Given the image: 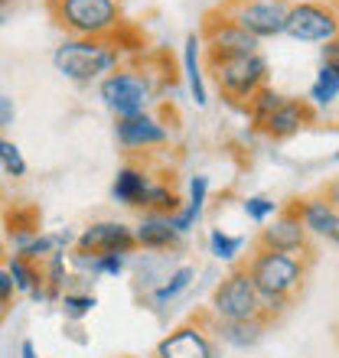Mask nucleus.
<instances>
[{"label": "nucleus", "mask_w": 339, "mask_h": 358, "mask_svg": "<svg viewBox=\"0 0 339 358\" xmlns=\"http://www.w3.org/2000/svg\"><path fill=\"white\" fill-rule=\"evenodd\" d=\"M258 300L268 310H284V303L303 280V264L297 255H281V251H261L254 255L251 267H248Z\"/></svg>", "instance_id": "obj_1"}, {"label": "nucleus", "mask_w": 339, "mask_h": 358, "mask_svg": "<svg viewBox=\"0 0 339 358\" xmlns=\"http://www.w3.org/2000/svg\"><path fill=\"white\" fill-rule=\"evenodd\" d=\"M118 46H108L102 39H66L53 52V66L59 76H66L76 85H88L95 78H104L118 69Z\"/></svg>", "instance_id": "obj_2"}, {"label": "nucleus", "mask_w": 339, "mask_h": 358, "mask_svg": "<svg viewBox=\"0 0 339 358\" xmlns=\"http://www.w3.org/2000/svg\"><path fill=\"white\" fill-rule=\"evenodd\" d=\"M56 17L76 39H102L118 27L121 10L114 0H59Z\"/></svg>", "instance_id": "obj_3"}, {"label": "nucleus", "mask_w": 339, "mask_h": 358, "mask_svg": "<svg viewBox=\"0 0 339 358\" xmlns=\"http://www.w3.org/2000/svg\"><path fill=\"white\" fill-rule=\"evenodd\" d=\"M209 66L216 72L219 88L228 98H251L268 78V59L261 52L248 56H209Z\"/></svg>", "instance_id": "obj_4"}, {"label": "nucleus", "mask_w": 339, "mask_h": 358, "mask_svg": "<svg viewBox=\"0 0 339 358\" xmlns=\"http://www.w3.org/2000/svg\"><path fill=\"white\" fill-rule=\"evenodd\" d=\"M102 101L108 104V111L121 117H134V114H144L153 101V88L151 78L141 76V72H108L102 78Z\"/></svg>", "instance_id": "obj_5"}, {"label": "nucleus", "mask_w": 339, "mask_h": 358, "mask_svg": "<svg viewBox=\"0 0 339 358\" xmlns=\"http://www.w3.org/2000/svg\"><path fill=\"white\" fill-rule=\"evenodd\" d=\"M212 310H216L219 320H254L261 316V300H258V290H254L248 271H235L232 277L216 287L212 293Z\"/></svg>", "instance_id": "obj_6"}, {"label": "nucleus", "mask_w": 339, "mask_h": 358, "mask_svg": "<svg viewBox=\"0 0 339 358\" xmlns=\"http://www.w3.org/2000/svg\"><path fill=\"white\" fill-rule=\"evenodd\" d=\"M284 33L297 43H330L336 39V13L323 3H297L287 7Z\"/></svg>", "instance_id": "obj_7"}, {"label": "nucleus", "mask_w": 339, "mask_h": 358, "mask_svg": "<svg viewBox=\"0 0 339 358\" xmlns=\"http://www.w3.org/2000/svg\"><path fill=\"white\" fill-rule=\"evenodd\" d=\"M284 20H287V3L284 0H248L235 13V23L245 29L248 36L258 43L284 33Z\"/></svg>", "instance_id": "obj_8"}, {"label": "nucleus", "mask_w": 339, "mask_h": 358, "mask_svg": "<svg viewBox=\"0 0 339 358\" xmlns=\"http://www.w3.org/2000/svg\"><path fill=\"white\" fill-rule=\"evenodd\" d=\"M82 255H108V251H134V231L124 222H95L76 238Z\"/></svg>", "instance_id": "obj_9"}, {"label": "nucleus", "mask_w": 339, "mask_h": 358, "mask_svg": "<svg viewBox=\"0 0 339 358\" xmlns=\"http://www.w3.org/2000/svg\"><path fill=\"white\" fill-rule=\"evenodd\" d=\"M167 141H170V131L147 111L118 121V143L127 147V150H147V147H160Z\"/></svg>", "instance_id": "obj_10"}, {"label": "nucleus", "mask_w": 339, "mask_h": 358, "mask_svg": "<svg viewBox=\"0 0 339 358\" xmlns=\"http://www.w3.org/2000/svg\"><path fill=\"white\" fill-rule=\"evenodd\" d=\"M307 245V231H303L300 215L287 208L274 218V225L261 231V251H281V255H297Z\"/></svg>", "instance_id": "obj_11"}, {"label": "nucleus", "mask_w": 339, "mask_h": 358, "mask_svg": "<svg viewBox=\"0 0 339 358\" xmlns=\"http://www.w3.org/2000/svg\"><path fill=\"white\" fill-rule=\"evenodd\" d=\"M258 52V39L248 36L235 20L209 23V56H248Z\"/></svg>", "instance_id": "obj_12"}, {"label": "nucleus", "mask_w": 339, "mask_h": 358, "mask_svg": "<svg viewBox=\"0 0 339 358\" xmlns=\"http://www.w3.org/2000/svg\"><path fill=\"white\" fill-rule=\"evenodd\" d=\"M157 358H216V349L196 326H183L157 345Z\"/></svg>", "instance_id": "obj_13"}, {"label": "nucleus", "mask_w": 339, "mask_h": 358, "mask_svg": "<svg viewBox=\"0 0 339 358\" xmlns=\"http://www.w3.org/2000/svg\"><path fill=\"white\" fill-rule=\"evenodd\" d=\"M131 231H134V245L147 248V251H167V248L179 245V235L170 225V215H160V212H147Z\"/></svg>", "instance_id": "obj_14"}, {"label": "nucleus", "mask_w": 339, "mask_h": 358, "mask_svg": "<svg viewBox=\"0 0 339 358\" xmlns=\"http://www.w3.org/2000/svg\"><path fill=\"white\" fill-rule=\"evenodd\" d=\"M310 121V108L303 101H293V98H284L277 108H274L268 117H264V131L271 134V137H277V141H284V137H291V134H297L303 127V124Z\"/></svg>", "instance_id": "obj_15"}, {"label": "nucleus", "mask_w": 339, "mask_h": 358, "mask_svg": "<svg viewBox=\"0 0 339 358\" xmlns=\"http://www.w3.org/2000/svg\"><path fill=\"white\" fill-rule=\"evenodd\" d=\"M297 215H300V222H303V231H313V235H320L336 245L339 215H336V208H333V202H326V199H307Z\"/></svg>", "instance_id": "obj_16"}, {"label": "nucleus", "mask_w": 339, "mask_h": 358, "mask_svg": "<svg viewBox=\"0 0 339 358\" xmlns=\"http://www.w3.org/2000/svg\"><path fill=\"white\" fill-rule=\"evenodd\" d=\"M206 196H209V176H193L189 179V202L179 206L177 212H170V225L179 238L193 231L196 222L202 218V208H206Z\"/></svg>", "instance_id": "obj_17"}, {"label": "nucleus", "mask_w": 339, "mask_h": 358, "mask_svg": "<svg viewBox=\"0 0 339 358\" xmlns=\"http://www.w3.org/2000/svg\"><path fill=\"white\" fill-rule=\"evenodd\" d=\"M151 176L141 166H121L111 182V199L127 208H144V196H147Z\"/></svg>", "instance_id": "obj_18"}, {"label": "nucleus", "mask_w": 339, "mask_h": 358, "mask_svg": "<svg viewBox=\"0 0 339 358\" xmlns=\"http://www.w3.org/2000/svg\"><path fill=\"white\" fill-rule=\"evenodd\" d=\"M216 332H219V339L226 342V345H232V349H251V345L261 342L264 322H261V316H254V320H219Z\"/></svg>", "instance_id": "obj_19"}, {"label": "nucleus", "mask_w": 339, "mask_h": 358, "mask_svg": "<svg viewBox=\"0 0 339 358\" xmlns=\"http://www.w3.org/2000/svg\"><path fill=\"white\" fill-rule=\"evenodd\" d=\"M199 36H186V46H183V69H186V85H189V94L199 108H206L209 94H206V78H202V66H199Z\"/></svg>", "instance_id": "obj_20"}, {"label": "nucleus", "mask_w": 339, "mask_h": 358, "mask_svg": "<svg viewBox=\"0 0 339 358\" xmlns=\"http://www.w3.org/2000/svg\"><path fill=\"white\" fill-rule=\"evenodd\" d=\"M193 277H196V267H189V264L177 267V271H170L167 277H163V280L153 287V293H151L153 303H157V306H167V303H173L179 293H183L189 283H193Z\"/></svg>", "instance_id": "obj_21"}, {"label": "nucleus", "mask_w": 339, "mask_h": 358, "mask_svg": "<svg viewBox=\"0 0 339 358\" xmlns=\"http://www.w3.org/2000/svg\"><path fill=\"white\" fill-rule=\"evenodd\" d=\"M339 98V69L333 62H323L320 72H317V82L310 85V101L320 104V108H330Z\"/></svg>", "instance_id": "obj_22"}, {"label": "nucleus", "mask_w": 339, "mask_h": 358, "mask_svg": "<svg viewBox=\"0 0 339 358\" xmlns=\"http://www.w3.org/2000/svg\"><path fill=\"white\" fill-rule=\"evenodd\" d=\"M7 273H10V280H13V290H20V293H33L36 287H46L39 267L33 261H27V257H17V255L10 257Z\"/></svg>", "instance_id": "obj_23"}, {"label": "nucleus", "mask_w": 339, "mask_h": 358, "mask_svg": "<svg viewBox=\"0 0 339 358\" xmlns=\"http://www.w3.org/2000/svg\"><path fill=\"white\" fill-rule=\"evenodd\" d=\"M242 248H245V238L242 235H226L222 228H212V231H209V251H212V257H219V261H235V257L242 255Z\"/></svg>", "instance_id": "obj_24"}, {"label": "nucleus", "mask_w": 339, "mask_h": 358, "mask_svg": "<svg viewBox=\"0 0 339 358\" xmlns=\"http://www.w3.org/2000/svg\"><path fill=\"white\" fill-rule=\"evenodd\" d=\"M144 208H147V212L170 215V212H177V208H179V199H177V192H173V189L151 182V186H147V196H144Z\"/></svg>", "instance_id": "obj_25"}, {"label": "nucleus", "mask_w": 339, "mask_h": 358, "mask_svg": "<svg viewBox=\"0 0 339 358\" xmlns=\"http://www.w3.org/2000/svg\"><path fill=\"white\" fill-rule=\"evenodd\" d=\"M281 101H284V94H281V92H274V88H268V85L258 88V92H254L251 98H248V104H251V117H254V124L261 127L264 117H268V114H271Z\"/></svg>", "instance_id": "obj_26"}, {"label": "nucleus", "mask_w": 339, "mask_h": 358, "mask_svg": "<svg viewBox=\"0 0 339 358\" xmlns=\"http://www.w3.org/2000/svg\"><path fill=\"white\" fill-rule=\"evenodd\" d=\"M0 166H4V173L13 179L27 176V160H23V153H20L17 143H10L7 137H0Z\"/></svg>", "instance_id": "obj_27"}, {"label": "nucleus", "mask_w": 339, "mask_h": 358, "mask_svg": "<svg viewBox=\"0 0 339 358\" xmlns=\"http://www.w3.org/2000/svg\"><path fill=\"white\" fill-rule=\"evenodd\" d=\"M98 306V300H95V293H66L62 296V313H66V320H85L88 313Z\"/></svg>", "instance_id": "obj_28"}, {"label": "nucleus", "mask_w": 339, "mask_h": 358, "mask_svg": "<svg viewBox=\"0 0 339 358\" xmlns=\"http://www.w3.org/2000/svg\"><path fill=\"white\" fill-rule=\"evenodd\" d=\"M242 212H245L251 222H268L271 215H277V202L274 199H268V196H248L245 202H242Z\"/></svg>", "instance_id": "obj_29"}, {"label": "nucleus", "mask_w": 339, "mask_h": 358, "mask_svg": "<svg viewBox=\"0 0 339 358\" xmlns=\"http://www.w3.org/2000/svg\"><path fill=\"white\" fill-rule=\"evenodd\" d=\"M13 117H17L13 98H7V94H0V127H10V124H13Z\"/></svg>", "instance_id": "obj_30"}, {"label": "nucleus", "mask_w": 339, "mask_h": 358, "mask_svg": "<svg viewBox=\"0 0 339 358\" xmlns=\"http://www.w3.org/2000/svg\"><path fill=\"white\" fill-rule=\"evenodd\" d=\"M10 296H13V280H10V273L0 267V310H7Z\"/></svg>", "instance_id": "obj_31"}, {"label": "nucleus", "mask_w": 339, "mask_h": 358, "mask_svg": "<svg viewBox=\"0 0 339 358\" xmlns=\"http://www.w3.org/2000/svg\"><path fill=\"white\" fill-rule=\"evenodd\" d=\"M336 39H330V43H326V46H323V62H333V66H336Z\"/></svg>", "instance_id": "obj_32"}, {"label": "nucleus", "mask_w": 339, "mask_h": 358, "mask_svg": "<svg viewBox=\"0 0 339 358\" xmlns=\"http://www.w3.org/2000/svg\"><path fill=\"white\" fill-rule=\"evenodd\" d=\"M20 358H39L36 345H33V342H23V345H20Z\"/></svg>", "instance_id": "obj_33"}, {"label": "nucleus", "mask_w": 339, "mask_h": 358, "mask_svg": "<svg viewBox=\"0 0 339 358\" xmlns=\"http://www.w3.org/2000/svg\"><path fill=\"white\" fill-rule=\"evenodd\" d=\"M0 257H4V235H0Z\"/></svg>", "instance_id": "obj_34"}, {"label": "nucleus", "mask_w": 339, "mask_h": 358, "mask_svg": "<svg viewBox=\"0 0 339 358\" xmlns=\"http://www.w3.org/2000/svg\"><path fill=\"white\" fill-rule=\"evenodd\" d=\"M4 3H7V0H0V13H4Z\"/></svg>", "instance_id": "obj_35"}]
</instances>
